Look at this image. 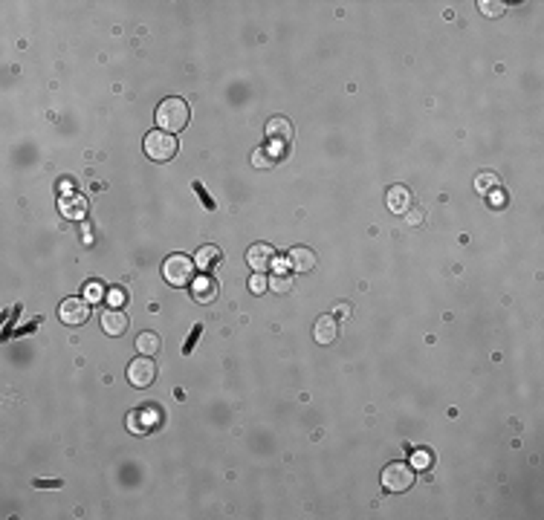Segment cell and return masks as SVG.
Instances as JSON below:
<instances>
[{"label": "cell", "mask_w": 544, "mask_h": 520, "mask_svg": "<svg viewBox=\"0 0 544 520\" xmlns=\"http://www.w3.org/2000/svg\"><path fill=\"white\" fill-rule=\"evenodd\" d=\"M188 116H191V110L186 104V98H179V95L162 98L157 104V131H165L174 136L188 124Z\"/></svg>", "instance_id": "cell-1"}, {"label": "cell", "mask_w": 544, "mask_h": 520, "mask_svg": "<svg viewBox=\"0 0 544 520\" xmlns=\"http://www.w3.org/2000/svg\"><path fill=\"white\" fill-rule=\"evenodd\" d=\"M162 278L168 280L171 286H191V280L197 278V263H194V258H186V255H171L162 263Z\"/></svg>", "instance_id": "cell-2"}, {"label": "cell", "mask_w": 544, "mask_h": 520, "mask_svg": "<svg viewBox=\"0 0 544 520\" xmlns=\"http://www.w3.org/2000/svg\"><path fill=\"white\" fill-rule=\"evenodd\" d=\"M142 148L148 153V159H153V162H168V159L177 157L179 142H177L171 133H165V131H151L145 136V145Z\"/></svg>", "instance_id": "cell-3"}, {"label": "cell", "mask_w": 544, "mask_h": 520, "mask_svg": "<svg viewBox=\"0 0 544 520\" xmlns=\"http://www.w3.org/2000/svg\"><path fill=\"white\" fill-rule=\"evenodd\" d=\"M382 486L391 495L409 491L414 486V466H409V462H391L388 468H382Z\"/></svg>", "instance_id": "cell-4"}, {"label": "cell", "mask_w": 544, "mask_h": 520, "mask_svg": "<svg viewBox=\"0 0 544 520\" xmlns=\"http://www.w3.org/2000/svg\"><path fill=\"white\" fill-rule=\"evenodd\" d=\"M58 318L67 327H81L90 321V301L87 298H64L58 306Z\"/></svg>", "instance_id": "cell-5"}, {"label": "cell", "mask_w": 544, "mask_h": 520, "mask_svg": "<svg viewBox=\"0 0 544 520\" xmlns=\"http://www.w3.org/2000/svg\"><path fill=\"white\" fill-rule=\"evenodd\" d=\"M153 378H157V364L151 356H139L128 364V382L133 387H151Z\"/></svg>", "instance_id": "cell-6"}, {"label": "cell", "mask_w": 544, "mask_h": 520, "mask_svg": "<svg viewBox=\"0 0 544 520\" xmlns=\"http://www.w3.org/2000/svg\"><path fill=\"white\" fill-rule=\"evenodd\" d=\"M287 263H290V269L296 272V275H307V272L316 269L318 258H316L313 249H307V246H292V249L287 251Z\"/></svg>", "instance_id": "cell-7"}, {"label": "cell", "mask_w": 544, "mask_h": 520, "mask_svg": "<svg viewBox=\"0 0 544 520\" xmlns=\"http://www.w3.org/2000/svg\"><path fill=\"white\" fill-rule=\"evenodd\" d=\"M272 260H275V249L270 243H252L246 251V263L261 275L267 269H272Z\"/></svg>", "instance_id": "cell-8"}, {"label": "cell", "mask_w": 544, "mask_h": 520, "mask_svg": "<svg viewBox=\"0 0 544 520\" xmlns=\"http://www.w3.org/2000/svg\"><path fill=\"white\" fill-rule=\"evenodd\" d=\"M313 339H316V344H322V347L333 344L339 339V321L333 315H318L316 324H313Z\"/></svg>", "instance_id": "cell-9"}, {"label": "cell", "mask_w": 544, "mask_h": 520, "mask_svg": "<svg viewBox=\"0 0 544 520\" xmlns=\"http://www.w3.org/2000/svg\"><path fill=\"white\" fill-rule=\"evenodd\" d=\"M191 295L197 304H212L217 298V284L208 275H197L191 280Z\"/></svg>", "instance_id": "cell-10"}, {"label": "cell", "mask_w": 544, "mask_h": 520, "mask_svg": "<svg viewBox=\"0 0 544 520\" xmlns=\"http://www.w3.org/2000/svg\"><path fill=\"white\" fill-rule=\"evenodd\" d=\"M102 330L107 335H124V330H128V315L122 313V309H105L102 313Z\"/></svg>", "instance_id": "cell-11"}, {"label": "cell", "mask_w": 544, "mask_h": 520, "mask_svg": "<svg viewBox=\"0 0 544 520\" xmlns=\"http://www.w3.org/2000/svg\"><path fill=\"white\" fill-rule=\"evenodd\" d=\"M385 203H388V212H391V214H406L411 208V191L402 188V185H394L391 191H388Z\"/></svg>", "instance_id": "cell-12"}, {"label": "cell", "mask_w": 544, "mask_h": 520, "mask_svg": "<svg viewBox=\"0 0 544 520\" xmlns=\"http://www.w3.org/2000/svg\"><path fill=\"white\" fill-rule=\"evenodd\" d=\"M281 142H272V145H263V148H258L255 153H252V168H261V171H270V168L275 165V159H278V153H281Z\"/></svg>", "instance_id": "cell-13"}, {"label": "cell", "mask_w": 544, "mask_h": 520, "mask_svg": "<svg viewBox=\"0 0 544 520\" xmlns=\"http://www.w3.org/2000/svg\"><path fill=\"white\" fill-rule=\"evenodd\" d=\"M267 136L272 139V142L287 145L290 139H292V124H290V119H284V116H272V119L267 122Z\"/></svg>", "instance_id": "cell-14"}, {"label": "cell", "mask_w": 544, "mask_h": 520, "mask_svg": "<svg viewBox=\"0 0 544 520\" xmlns=\"http://www.w3.org/2000/svg\"><path fill=\"white\" fill-rule=\"evenodd\" d=\"M58 208H61V214H67L69 220H81L87 214V203H85V196H61V203H58Z\"/></svg>", "instance_id": "cell-15"}, {"label": "cell", "mask_w": 544, "mask_h": 520, "mask_svg": "<svg viewBox=\"0 0 544 520\" xmlns=\"http://www.w3.org/2000/svg\"><path fill=\"white\" fill-rule=\"evenodd\" d=\"M160 347H162V341H160L157 332H139V339H136V353H142V356H157Z\"/></svg>", "instance_id": "cell-16"}, {"label": "cell", "mask_w": 544, "mask_h": 520, "mask_svg": "<svg viewBox=\"0 0 544 520\" xmlns=\"http://www.w3.org/2000/svg\"><path fill=\"white\" fill-rule=\"evenodd\" d=\"M220 260V249L217 246H200L197 255H194V263H197V269H212V266H217Z\"/></svg>", "instance_id": "cell-17"}, {"label": "cell", "mask_w": 544, "mask_h": 520, "mask_svg": "<svg viewBox=\"0 0 544 520\" xmlns=\"http://www.w3.org/2000/svg\"><path fill=\"white\" fill-rule=\"evenodd\" d=\"M498 185H501V179H498L495 174H481V177L475 179V188H478L481 194H492V191H498Z\"/></svg>", "instance_id": "cell-18"}, {"label": "cell", "mask_w": 544, "mask_h": 520, "mask_svg": "<svg viewBox=\"0 0 544 520\" xmlns=\"http://www.w3.org/2000/svg\"><path fill=\"white\" fill-rule=\"evenodd\" d=\"M249 289H252V295H263V292L270 289V280L263 278L261 272H255L252 278H249Z\"/></svg>", "instance_id": "cell-19"}, {"label": "cell", "mask_w": 544, "mask_h": 520, "mask_svg": "<svg viewBox=\"0 0 544 520\" xmlns=\"http://www.w3.org/2000/svg\"><path fill=\"white\" fill-rule=\"evenodd\" d=\"M270 286H272V292H281V295H284V292H290V286H292V284H290V278H287L284 272H278V275H272Z\"/></svg>", "instance_id": "cell-20"}, {"label": "cell", "mask_w": 544, "mask_h": 520, "mask_svg": "<svg viewBox=\"0 0 544 520\" xmlns=\"http://www.w3.org/2000/svg\"><path fill=\"white\" fill-rule=\"evenodd\" d=\"M102 298H105V289H102L99 280H93V284H87V301H90V304H99Z\"/></svg>", "instance_id": "cell-21"}, {"label": "cell", "mask_w": 544, "mask_h": 520, "mask_svg": "<svg viewBox=\"0 0 544 520\" xmlns=\"http://www.w3.org/2000/svg\"><path fill=\"white\" fill-rule=\"evenodd\" d=\"M194 191H197V196H200V200L206 203V208H215V200H212V196L206 194V188L200 185V182H194Z\"/></svg>", "instance_id": "cell-22"}, {"label": "cell", "mask_w": 544, "mask_h": 520, "mask_svg": "<svg viewBox=\"0 0 544 520\" xmlns=\"http://www.w3.org/2000/svg\"><path fill=\"white\" fill-rule=\"evenodd\" d=\"M107 301H110V304H113V306H119V304L124 301V292H122V289H113V292H110V295H107Z\"/></svg>", "instance_id": "cell-23"}, {"label": "cell", "mask_w": 544, "mask_h": 520, "mask_svg": "<svg viewBox=\"0 0 544 520\" xmlns=\"http://www.w3.org/2000/svg\"><path fill=\"white\" fill-rule=\"evenodd\" d=\"M481 9L486 15H501V3H481Z\"/></svg>", "instance_id": "cell-24"}, {"label": "cell", "mask_w": 544, "mask_h": 520, "mask_svg": "<svg viewBox=\"0 0 544 520\" xmlns=\"http://www.w3.org/2000/svg\"><path fill=\"white\" fill-rule=\"evenodd\" d=\"M423 466H428V454H417L414 457V468H423Z\"/></svg>", "instance_id": "cell-25"}, {"label": "cell", "mask_w": 544, "mask_h": 520, "mask_svg": "<svg viewBox=\"0 0 544 520\" xmlns=\"http://www.w3.org/2000/svg\"><path fill=\"white\" fill-rule=\"evenodd\" d=\"M35 486H38V488H58L61 483H58V480H47V483H41V480H35Z\"/></svg>", "instance_id": "cell-26"}]
</instances>
